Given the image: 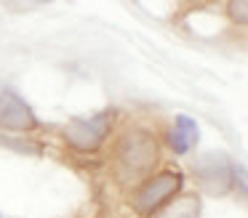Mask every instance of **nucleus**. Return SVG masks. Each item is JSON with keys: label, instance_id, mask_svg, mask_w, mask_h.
<instances>
[{"label": "nucleus", "instance_id": "1", "mask_svg": "<svg viewBox=\"0 0 248 218\" xmlns=\"http://www.w3.org/2000/svg\"><path fill=\"white\" fill-rule=\"evenodd\" d=\"M115 162L123 178H141L147 170L155 168L157 162V141L152 133L134 128L120 138L118 149H115Z\"/></svg>", "mask_w": 248, "mask_h": 218}, {"label": "nucleus", "instance_id": "2", "mask_svg": "<svg viewBox=\"0 0 248 218\" xmlns=\"http://www.w3.org/2000/svg\"><path fill=\"white\" fill-rule=\"evenodd\" d=\"M109 122H112V112H99L86 120L78 117L62 128V138L67 141V146L78 149V152H96L109 131Z\"/></svg>", "mask_w": 248, "mask_h": 218}, {"label": "nucleus", "instance_id": "3", "mask_svg": "<svg viewBox=\"0 0 248 218\" xmlns=\"http://www.w3.org/2000/svg\"><path fill=\"white\" fill-rule=\"evenodd\" d=\"M182 189V175L173 173V170H166V173H157L155 178L144 181V184L136 189L134 194V210L139 216H152L157 207H163L168 200H171L176 191Z\"/></svg>", "mask_w": 248, "mask_h": 218}, {"label": "nucleus", "instance_id": "4", "mask_svg": "<svg viewBox=\"0 0 248 218\" xmlns=\"http://www.w3.org/2000/svg\"><path fill=\"white\" fill-rule=\"evenodd\" d=\"M195 178L211 194H224L235 186V165L224 154H205L195 165Z\"/></svg>", "mask_w": 248, "mask_h": 218}, {"label": "nucleus", "instance_id": "5", "mask_svg": "<svg viewBox=\"0 0 248 218\" xmlns=\"http://www.w3.org/2000/svg\"><path fill=\"white\" fill-rule=\"evenodd\" d=\"M0 128L14 133L35 131L38 128V117L30 109V104L11 88L0 90Z\"/></svg>", "mask_w": 248, "mask_h": 218}, {"label": "nucleus", "instance_id": "6", "mask_svg": "<svg viewBox=\"0 0 248 218\" xmlns=\"http://www.w3.org/2000/svg\"><path fill=\"white\" fill-rule=\"evenodd\" d=\"M198 138H200V131H198V122H195L192 117L179 115L176 120H173V128H171V133H168V144H171V149L176 154H187L189 149L198 144Z\"/></svg>", "mask_w": 248, "mask_h": 218}, {"label": "nucleus", "instance_id": "7", "mask_svg": "<svg viewBox=\"0 0 248 218\" xmlns=\"http://www.w3.org/2000/svg\"><path fill=\"white\" fill-rule=\"evenodd\" d=\"M157 218H200V200L195 194H184L168 202Z\"/></svg>", "mask_w": 248, "mask_h": 218}, {"label": "nucleus", "instance_id": "8", "mask_svg": "<svg viewBox=\"0 0 248 218\" xmlns=\"http://www.w3.org/2000/svg\"><path fill=\"white\" fill-rule=\"evenodd\" d=\"M227 14H230L232 21L248 24V0H232V3L227 5Z\"/></svg>", "mask_w": 248, "mask_h": 218}]
</instances>
